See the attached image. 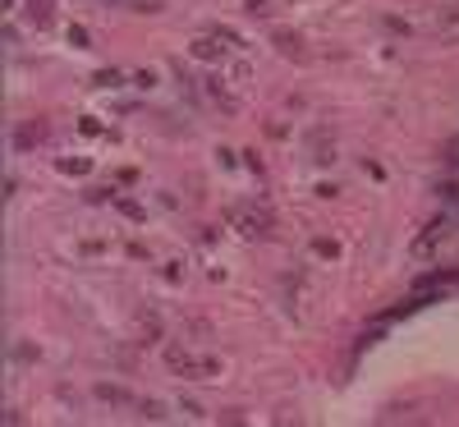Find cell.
Listing matches in <instances>:
<instances>
[{
	"label": "cell",
	"instance_id": "7a4b0ae2",
	"mask_svg": "<svg viewBox=\"0 0 459 427\" xmlns=\"http://www.w3.org/2000/svg\"><path fill=\"white\" fill-rule=\"evenodd\" d=\"M450 161L459 166V143H450Z\"/></svg>",
	"mask_w": 459,
	"mask_h": 427
},
{
	"label": "cell",
	"instance_id": "6da1fadb",
	"mask_svg": "<svg viewBox=\"0 0 459 427\" xmlns=\"http://www.w3.org/2000/svg\"><path fill=\"white\" fill-rule=\"evenodd\" d=\"M110 5H125V10H161V0H110Z\"/></svg>",
	"mask_w": 459,
	"mask_h": 427
}]
</instances>
